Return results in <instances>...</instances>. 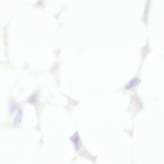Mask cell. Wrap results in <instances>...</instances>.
<instances>
[{
	"instance_id": "obj_1",
	"label": "cell",
	"mask_w": 164,
	"mask_h": 164,
	"mask_svg": "<svg viewBox=\"0 0 164 164\" xmlns=\"http://www.w3.org/2000/svg\"><path fill=\"white\" fill-rule=\"evenodd\" d=\"M23 113L21 110L19 109L17 113L14 120V124L15 125H19L22 121Z\"/></svg>"
},
{
	"instance_id": "obj_2",
	"label": "cell",
	"mask_w": 164,
	"mask_h": 164,
	"mask_svg": "<svg viewBox=\"0 0 164 164\" xmlns=\"http://www.w3.org/2000/svg\"><path fill=\"white\" fill-rule=\"evenodd\" d=\"M140 81L139 79L135 78L130 81L128 84L126 86V89H129L135 85L138 84L139 83Z\"/></svg>"
},
{
	"instance_id": "obj_3",
	"label": "cell",
	"mask_w": 164,
	"mask_h": 164,
	"mask_svg": "<svg viewBox=\"0 0 164 164\" xmlns=\"http://www.w3.org/2000/svg\"><path fill=\"white\" fill-rule=\"evenodd\" d=\"M71 139L75 144L76 149L79 148L80 140L78 134L75 133L74 135L71 137Z\"/></svg>"
}]
</instances>
